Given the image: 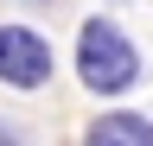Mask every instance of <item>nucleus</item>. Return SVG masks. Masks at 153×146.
I'll return each mask as SVG.
<instances>
[{"instance_id": "f257e3e1", "label": "nucleus", "mask_w": 153, "mask_h": 146, "mask_svg": "<svg viewBox=\"0 0 153 146\" xmlns=\"http://www.w3.org/2000/svg\"><path fill=\"white\" fill-rule=\"evenodd\" d=\"M76 70H83V83L96 95H121V89H134V76H140V51L121 38L115 19H89L76 32Z\"/></svg>"}, {"instance_id": "f03ea898", "label": "nucleus", "mask_w": 153, "mask_h": 146, "mask_svg": "<svg viewBox=\"0 0 153 146\" xmlns=\"http://www.w3.org/2000/svg\"><path fill=\"white\" fill-rule=\"evenodd\" d=\"M51 76V45L32 26H0V83L13 89H38Z\"/></svg>"}, {"instance_id": "7ed1b4c3", "label": "nucleus", "mask_w": 153, "mask_h": 146, "mask_svg": "<svg viewBox=\"0 0 153 146\" xmlns=\"http://www.w3.org/2000/svg\"><path fill=\"white\" fill-rule=\"evenodd\" d=\"M83 146H153V121L147 114H102L83 134Z\"/></svg>"}, {"instance_id": "20e7f679", "label": "nucleus", "mask_w": 153, "mask_h": 146, "mask_svg": "<svg viewBox=\"0 0 153 146\" xmlns=\"http://www.w3.org/2000/svg\"><path fill=\"white\" fill-rule=\"evenodd\" d=\"M0 146H19V134H13V127H0Z\"/></svg>"}]
</instances>
